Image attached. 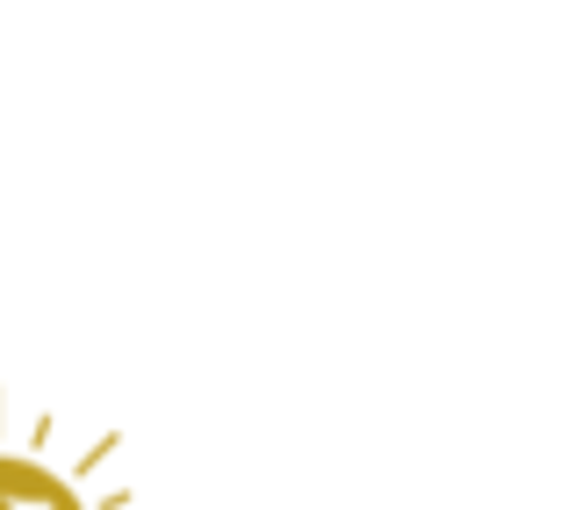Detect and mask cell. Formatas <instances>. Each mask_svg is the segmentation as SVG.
<instances>
[{
  "label": "cell",
  "instance_id": "1",
  "mask_svg": "<svg viewBox=\"0 0 568 510\" xmlns=\"http://www.w3.org/2000/svg\"><path fill=\"white\" fill-rule=\"evenodd\" d=\"M0 510H87L72 497L65 482H58L51 468H37V460H14L0 453Z\"/></svg>",
  "mask_w": 568,
  "mask_h": 510
}]
</instances>
